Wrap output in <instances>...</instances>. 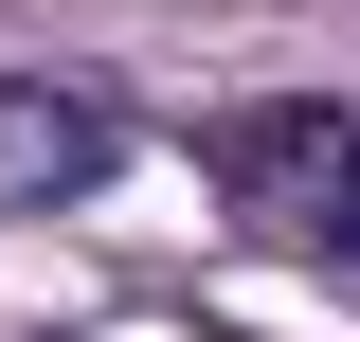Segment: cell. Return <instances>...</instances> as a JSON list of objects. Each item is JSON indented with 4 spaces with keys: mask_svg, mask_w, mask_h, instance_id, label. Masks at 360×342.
<instances>
[{
    "mask_svg": "<svg viewBox=\"0 0 360 342\" xmlns=\"http://www.w3.org/2000/svg\"><path fill=\"white\" fill-rule=\"evenodd\" d=\"M217 180H234V216H252L270 253L360 270V108H342V90H307V108H234V127H217Z\"/></svg>",
    "mask_w": 360,
    "mask_h": 342,
    "instance_id": "6da1fadb",
    "label": "cell"
},
{
    "mask_svg": "<svg viewBox=\"0 0 360 342\" xmlns=\"http://www.w3.org/2000/svg\"><path fill=\"white\" fill-rule=\"evenodd\" d=\"M108 108L90 90H37V72H0V216H54V198H90L108 180Z\"/></svg>",
    "mask_w": 360,
    "mask_h": 342,
    "instance_id": "7a4b0ae2",
    "label": "cell"
}]
</instances>
